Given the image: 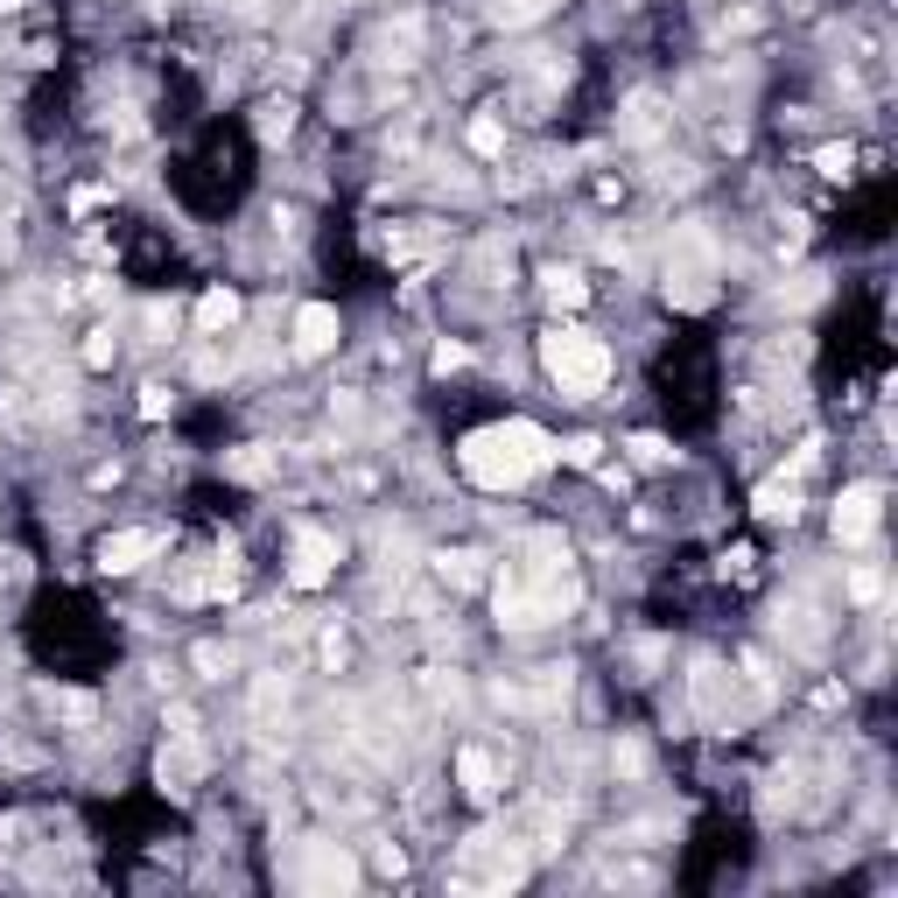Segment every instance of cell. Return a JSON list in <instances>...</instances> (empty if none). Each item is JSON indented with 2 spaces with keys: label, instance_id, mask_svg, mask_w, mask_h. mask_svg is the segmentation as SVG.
<instances>
[{
  "label": "cell",
  "instance_id": "1",
  "mask_svg": "<svg viewBox=\"0 0 898 898\" xmlns=\"http://www.w3.org/2000/svg\"><path fill=\"white\" fill-rule=\"evenodd\" d=\"M555 457H561V442H555L548 429H533V421H499V429L463 436V449H457L463 478H478L485 491H512V485H527L533 470H548Z\"/></svg>",
  "mask_w": 898,
  "mask_h": 898
},
{
  "label": "cell",
  "instance_id": "2",
  "mask_svg": "<svg viewBox=\"0 0 898 898\" xmlns=\"http://www.w3.org/2000/svg\"><path fill=\"white\" fill-rule=\"evenodd\" d=\"M541 366L555 372V387L569 400H590L603 379H611V351H603V337H590V330H548Z\"/></svg>",
  "mask_w": 898,
  "mask_h": 898
},
{
  "label": "cell",
  "instance_id": "3",
  "mask_svg": "<svg viewBox=\"0 0 898 898\" xmlns=\"http://www.w3.org/2000/svg\"><path fill=\"white\" fill-rule=\"evenodd\" d=\"M330 561H337V541L317 527H302L296 555H288V582H296V590H317V582H330Z\"/></svg>",
  "mask_w": 898,
  "mask_h": 898
},
{
  "label": "cell",
  "instance_id": "4",
  "mask_svg": "<svg viewBox=\"0 0 898 898\" xmlns=\"http://www.w3.org/2000/svg\"><path fill=\"white\" fill-rule=\"evenodd\" d=\"M162 555V533L154 527H127V533H112V541L99 548V569L106 576H127V569H141V561Z\"/></svg>",
  "mask_w": 898,
  "mask_h": 898
},
{
  "label": "cell",
  "instance_id": "5",
  "mask_svg": "<svg viewBox=\"0 0 898 898\" xmlns=\"http://www.w3.org/2000/svg\"><path fill=\"white\" fill-rule=\"evenodd\" d=\"M870 527H878V485L842 491V506H836V541H864Z\"/></svg>",
  "mask_w": 898,
  "mask_h": 898
},
{
  "label": "cell",
  "instance_id": "6",
  "mask_svg": "<svg viewBox=\"0 0 898 898\" xmlns=\"http://www.w3.org/2000/svg\"><path fill=\"white\" fill-rule=\"evenodd\" d=\"M330 345H337V309L330 302H309L302 317H296V351L302 358H323Z\"/></svg>",
  "mask_w": 898,
  "mask_h": 898
},
{
  "label": "cell",
  "instance_id": "7",
  "mask_svg": "<svg viewBox=\"0 0 898 898\" xmlns=\"http://www.w3.org/2000/svg\"><path fill=\"white\" fill-rule=\"evenodd\" d=\"M154 772H162V786H169V794H190V786H197V772H204V758H197V745H190V737H176V745L162 751V766H154Z\"/></svg>",
  "mask_w": 898,
  "mask_h": 898
},
{
  "label": "cell",
  "instance_id": "8",
  "mask_svg": "<svg viewBox=\"0 0 898 898\" xmlns=\"http://www.w3.org/2000/svg\"><path fill=\"white\" fill-rule=\"evenodd\" d=\"M457 779H463L470 800H491V794H499V772H491L485 751H463V758H457Z\"/></svg>",
  "mask_w": 898,
  "mask_h": 898
},
{
  "label": "cell",
  "instance_id": "9",
  "mask_svg": "<svg viewBox=\"0 0 898 898\" xmlns=\"http://www.w3.org/2000/svg\"><path fill=\"white\" fill-rule=\"evenodd\" d=\"M197 323H204V330H232L239 323V296H232V288H211V296L197 302Z\"/></svg>",
  "mask_w": 898,
  "mask_h": 898
},
{
  "label": "cell",
  "instance_id": "10",
  "mask_svg": "<svg viewBox=\"0 0 898 898\" xmlns=\"http://www.w3.org/2000/svg\"><path fill=\"white\" fill-rule=\"evenodd\" d=\"M302 878H309V885H337V891H345V885H351V864L337 857V849H317V857L302 864Z\"/></svg>",
  "mask_w": 898,
  "mask_h": 898
},
{
  "label": "cell",
  "instance_id": "11",
  "mask_svg": "<svg viewBox=\"0 0 898 898\" xmlns=\"http://www.w3.org/2000/svg\"><path fill=\"white\" fill-rule=\"evenodd\" d=\"M582 296H590V288H582V275H569V267H555V275H548V302H561V309H576Z\"/></svg>",
  "mask_w": 898,
  "mask_h": 898
},
{
  "label": "cell",
  "instance_id": "12",
  "mask_svg": "<svg viewBox=\"0 0 898 898\" xmlns=\"http://www.w3.org/2000/svg\"><path fill=\"white\" fill-rule=\"evenodd\" d=\"M548 8H555V0H491V14L512 21V29H520V21H541Z\"/></svg>",
  "mask_w": 898,
  "mask_h": 898
},
{
  "label": "cell",
  "instance_id": "13",
  "mask_svg": "<svg viewBox=\"0 0 898 898\" xmlns=\"http://www.w3.org/2000/svg\"><path fill=\"white\" fill-rule=\"evenodd\" d=\"M758 512H766V520H779V512H786V520H794V485H766V491H758Z\"/></svg>",
  "mask_w": 898,
  "mask_h": 898
},
{
  "label": "cell",
  "instance_id": "14",
  "mask_svg": "<svg viewBox=\"0 0 898 898\" xmlns=\"http://www.w3.org/2000/svg\"><path fill=\"white\" fill-rule=\"evenodd\" d=\"M267 470H275V457H267V449H239V457H232V478H267Z\"/></svg>",
  "mask_w": 898,
  "mask_h": 898
},
{
  "label": "cell",
  "instance_id": "15",
  "mask_svg": "<svg viewBox=\"0 0 898 898\" xmlns=\"http://www.w3.org/2000/svg\"><path fill=\"white\" fill-rule=\"evenodd\" d=\"M561 457H569L576 470H597V457H603V442H597V436H576L569 449H561Z\"/></svg>",
  "mask_w": 898,
  "mask_h": 898
},
{
  "label": "cell",
  "instance_id": "16",
  "mask_svg": "<svg viewBox=\"0 0 898 898\" xmlns=\"http://www.w3.org/2000/svg\"><path fill=\"white\" fill-rule=\"evenodd\" d=\"M625 449H632L639 463H667V457H674V449H667L660 436H632V442H625Z\"/></svg>",
  "mask_w": 898,
  "mask_h": 898
},
{
  "label": "cell",
  "instance_id": "17",
  "mask_svg": "<svg viewBox=\"0 0 898 898\" xmlns=\"http://www.w3.org/2000/svg\"><path fill=\"white\" fill-rule=\"evenodd\" d=\"M84 366H112V330H92V345H84Z\"/></svg>",
  "mask_w": 898,
  "mask_h": 898
},
{
  "label": "cell",
  "instance_id": "18",
  "mask_svg": "<svg viewBox=\"0 0 898 898\" xmlns=\"http://www.w3.org/2000/svg\"><path fill=\"white\" fill-rule=\"evenodd\" d=\"M141 415L162 421V415H169V387H141Z\"/></svg>",
  "mask_w": 898,
  "mask_h": 898
},
{
  "label": "cell",
  "instance_id": "19",
  "mask_svg": "<svg viewBox=\"0 0 898 898\" xmlns=\"http://www.w3.org/2000/svg\"><path fill=\"white\" fill-rule=\"evenodd\" d=\"M260 127H267V133H288V127H296V106H288V99H281V106H267V120H260Z\"/></svg>",
  "mask_w": 898,
  "mask_h": 898
},
{
  "label": "cell",
  "instance_id": "20",
  "mask_svg": "<svg viewBox=\"0 0 898 898\" xmlns=\"http://www.w3.org/2000/svg\"><path fill=\"white\" fill-rule=\"evenodd\" d=\"M470 148H478V154H499V127L478 120V127H470Z\"/></svg>",
  "mask_w": 898,
  "mask_h": 898
},
{
  "label": "cell",
  "instance_id": "21",
  "mask_svg": "<svg viewBox=\"0 0 898 898\" xmlns=\"http://www.w3.org/2000/svg\"><path fill=\"white\" fill-rule=\"evenodd\" d=\"M815 162H821V176H849V148H821Z\"/></svg>",
  "mask_w": 898,
  "mask_h": 898
},
{
  "label": "cell",
  "instance_id": "22",
  "mask_svg": "<svg viewBox=\"0 0 898 898\" xmlns=\"http://www.w3.org/2000/svg\"><path fill=\"white\" fill-rule=\"evenodd\" d=\"M0 8H14V0H0Z\"/></svg>",
  "mask_w": 898,
  "mask_h": 898
}]
</instances>
